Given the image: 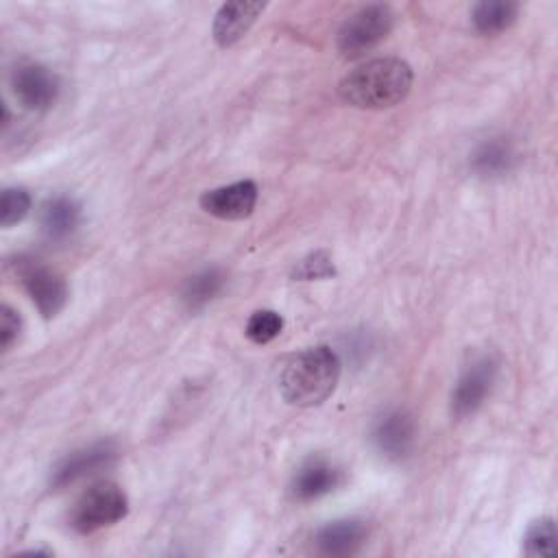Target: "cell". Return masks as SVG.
I'll use <instances>...</instances> for the list:
<instances>
[{"label":"cell","mask_w":558,"mask_h":558,"mask_svg":"<svg viewBox=\"0 0 558 558\" xmlns=\"http://www.w3.org/2000/svg\"><path fill=\"white\" fill-rule=\"evenodd\" d=\"M262 2H229L222 4L216 22H214V37L220 46L235 44L262 13Z\"/></svg>","instance_id":"13"},{"label":"cell","mask_w":558,"mask_h":558,"mask_svg":"<svg viewBox=\"0 0 558 558\" xmlns=\"http://www.w3.org/2000/svg\"><path fill=\"white\" fill-rule=\"evenodd\" d=\"M340 482L342 473L336 464L325 458H310L296 469L290 482V493L296 501H312L338 488Z\"/></svg>","instance_id":"11"},{"label":"cell","mask_w":558,"mask_h":558,"mask_svg":"<svg viewBox=\"0 0 558 558\" xmlns=\"http://www.w3.org/2000/svg\"><path fill=\"white\" fill-rule=\"evenodd\" d=\"M281 327H283V320L277 312L259 310L248 318L246 336L257 344H266V342H270L272 338H277L281 333Z\"/></svg>","instance_id":"19"},{"label":"cell","mask_w":558,"mask_h":558,"mask_svg":"<svg viewBox=\"0 0 558 558\" xmlns=\"http://www.w3.org/2000/svg\"><path fill=\"white\" fill-rule=\"evenodd\" d=\"M414 418L405 410H388L373 427V442L379 453L399 460L414 445Z\"/></svg>","instance_id":"10"},{"label":"cell","mask_w":558,"mask_h":558,"mask_svg":"<svg viewBox=\"0 0 558 558\" xmlns=\"http://www.w3.org/2000/svg\"><path fill=\"white\" fill-rule=\"evenodd\" d=\"M497 381V362L490 355H484L471 362L460 375L456 390L451 395V412L458 418H464L480 410V405L490 395Z\"/></svg>","instance_id":"5"},{"label":"cell","mask_w":558,"mask_h":558,"mask_svg":"<svg viewBox=\"0 0 558 558\" xmlns=\"http://www.w3.org/2000/svg\"><path fill=\"white\" fill-rule=\"evenodd\" d=\"M11 89L22 107L46 111L59 96V78L46 65L20 63L11 74Z\"/></svg>","instance_id":"6"},{"label":"cell","mask_w":558,"mask_h":558,"mask_svg":"<svg viewBox=\"0 0 558 558\" xmlns=\"http://www.w3.org/2000/svg\"><path fill=\"white\" fill-rule=\"evenodd\" d=\"M395 13L386 4H368L344 20L338 31V50L344 57H360L375 48L392 28Z\"/></svg>","instance_id":"4"},{"label":"cell","mask_w":558,"mask_h":558,"mask_svg":"<svg viewBox=\"0 0 558 558\" xmlns=\"http://www.w3.org/2000/svg\"><path fill=\"white\" fill-rule=\"evenodd\" d=\"M116 458H118V449L111 440H100V442H94L78 451H72L52 471L50 486L63 488L85 475H92V473H98V471L111 466L116 462Z\"/></svg>","instance_id":"8"},{"label":"cell","mask_w":558,"mask_h":558,"mask_svg":"<svg viewBox=\"0 0 558 558\" xmlns=\"http://www.w3.org/2000/svg\"><path fill=\"white\" fill-rule=\"evenodd\" d=\"M519 13V4L510 2V0H484L480 4H475L471 20L473 26L484 33V35H495L506 31Z\"/></svg>","instance_id":"15"},{"label":"cell","mask_w":558,"mask_h":558,"mask_svg":"<svg viewBox=\"0 0 558 558\" xmlns=\"http://www.w3.org/2000/svg\"><path fill=\"white\" fill-rule=\"evenodd\" d=\"M512 161H514V150L512 146L501 140V137H495V140H488L484 142L475 155H473V168L475 172H480L482 177H499V174H506L510 168H512Z\"/></svg>","instance_id":"16"},{"label":"cell","mask_w":558,"mask_h":558,"mask_svg":"<svg viewBox=\"0 0 558 558\" xmlns=\"http://www.w3.org/2000/svg\"><path fill=\"white\" fill-rule=\"evenodd\" d=\"M31 207V196L26 190L22 187H7L2 192V201H0V225L2 227H11L15 222H20Z\"/></svg>","instance_id":"20"},{"label":"cell","mask_w":558,"mask_h":558,"mask_svg":"<svg viewBox=\"0 0 558 558\" xmlns=\"http://www.w3.org/2000/svg\"><path fill=\"white\" fill-rule=\"evenodd\" d=\"M556 523L551 519L534 521L525 534V554L549 558L556 554Z\"/></svg>","instance_id":"18"},{"label":"cell","mask_w":558,"mask_h":558,"mask_svg":"<svg viewBox=\"0 0 558 558\" xmlns=\"http://www.w3.org/2000/svg\"><path fill=\"white\" fill-rule=\"evenodd\" d=\"M0 318H2V325H0L2 349H4V351H9V347H11V344L17 340V336H20V327H22V323H20L17 312H15L13 307H9V305H2V314H0Z\"/></svg>","instance_id":"22"},{"label":"cell","mask_w":558,"mask_h":558,"mask_svg":"<svg viewBox=\"0 0 558 558\" xmlns=\"http://www.w3.org/2000/svg\"><path fill=\"white\" fill-rule=\"evenodd\" d=\"M366 541V527L357 519H342L323 525L316 536V549L325 556H351Z\"/></svg>","instance_id":"12"},{"label":"cell","mask_w":558,"mask_h":558,"mask_svg":"<svg viewBox=\"0 0 558 558\" xmlns=\"http://www.w3.org/2000/svg\"><path fill=\"white\" fill-rule=\"evenodd\" d=\"M17 272L28 296L46 318H52L63 310L68 301V288L54 270L28 259L17 264Z\"/></svg>","instance_id":"7"},{"label":"cell","mask_w":558,"mask_h":558,"mask_svg":"<svg viewBox=\"0 0 558 558\" xmlns=\"http://www.w3.org/2000/svg\"><path fill=\"white\" fill-rule=\"evenodd\" d=\"M338 375V355L329 347H314L296 353L283 366L279 388L288 403L310 408L323 403L333 392Z\"/></svg>","instance_id":"2"},{"label":"cell","mask_w":558,"mask_h":558,"mask_svg":"<svg viewBox=\"0 0 558 558\" xmlns=\"http://www.w3.org/2000/svg\"><path fill=\"white\" fill-rule=\"evenodd\" d=\"M329 275H333V264L329 262V257L325 253L310 255L294 270V277H299V279H318V277H329Z\"/></svg>","instance_id":"21"},{"label":"cell","mask_w":558,"mask_h":558,"mask_svg":"<svg viewBox=\"0 0 558 558\" xmlns=\"http://www.w3.org/2000/svg\"><path fill=\"white\" fill-rule=\"evenodd\" d=\"M126 510L129 499L124 490L113 482H98L76 499L70 512V525L81 534H92L120 521Z\"/></svg>","instance_id":"3"},{"label":"cell","mask_w":558,"mask_h":558,"mask_svg":"<svg viewBox=\"0 0 558 558\" xmlns=\"http://www.w3.org/2000/svg\"><path fill=\"white\" fill-rule=\"evenodd\" d=\"M412 85V70L401 59H373L349 72L338 92L360 109H386L401 102Z\"/></svg>","instance_id":"1"},{"label":"cell","mask_w":558,"mask_h":558,"mask_svg":"<svg viewBox=\"0 0 558 558\" xmlns=\"http://www.w3.org/2000/svg\"><path fill=\"white\" fill-rule=\"evenodd\" d=\"M222 283H225V277L220 270L216 268L201 270L185 281L181 299L187 310H201L222 290Z\"/></svg>","instance_id":"17"},{"label":"cell","mask_w":558,"mask_h":558,"mask_svg":"<svg viewBox=\"0 0 558 558\" xmlns=\"http://www.w3.org/2000/svg\"><path fill=\"white\" fill-rule=\"evenodd\" d=\"M257 203V185L253 181H235L231 185H222L209 190L201 196V205L207 214L225 220L246 218Z\"/></svg>","instance_id":"9"},{"label":"cell","mask_w":558,"mask_h":558,"mask_svg":"<svg viewBox=\"0 0 558 558\" xmlns=\"http://www.w3.org/2000/svg\"><path fill=\"white\" fill-rule=\"evenodd\" d=\"M78 218L81 209L76 201L70 196H54L41 209V231L50 240H63L76 229Z\"/></svg>","instance_id":"14"}]
</instances>
